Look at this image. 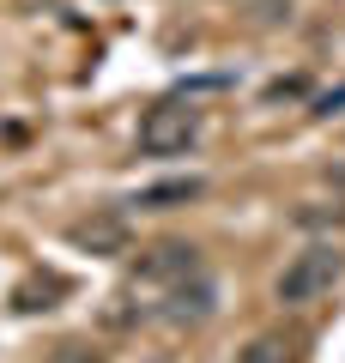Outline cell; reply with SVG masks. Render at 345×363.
Segmentation results:
<instances>
[{"instance_id": "30bf717a", "label": "cell", "mask_w": 345, "mask_h": 363, "mask_svg": "<svg viewBox=\"0 0 345 363\" xmlns=\"http://www.w3.org/2000/svg\"><path fill=\"white\" fill-rule=\"evenodd\" d=\"M230 79L224 73H206V79H188V85H182V97H200V91H224Z\"/></svg>"}, {"instance_id": "7a4b0ae2", "label": "cell", "mask_w": 345, "mask_h": 363, "mask_svg": "<svg viewBox=\"0 0 345 363\" xmlns=\"http://www.w3.org/2000/svg\"><path fill=\"white\" fill-rule=\"evenodd\" d=\"M339 285V248L333 242H309L303 255H291L285 260V272H279V303L285 309H309L315 297H327V291Z\"/></svg>"}, {"instance_id": "8fae6325", "label": "cell", "mask_w": 345, "mask_h": 363, "mask_svg": "<svg viewBox=\"0 0 345 363\" xmlns=\"http://www.w3.org/2000/svg\"><path fill=\"white\" fill-rule=\"evenodd\" d=\"M146 363H176V357H146Z\"/></svg>"}, {"instance_id": "5b68a950", "label": "cell", "mask_w": 345, "mask_h": 363, "mask_svg": "<svg viewBox=\"0 0 345 363\" xmlns=\"http://www.w3.org/2000/svg\"><path fill=\"white\" fill-rule=\"evenodd\" d=\"M67 242L85 248V255H128V218L121 212H91V218H79L73 230H67Z\"/></svg>"}, {"instance_id": "6da1fadb", "label": "cell", "mask_w": 345, "mask_h": 363, "mask_svg": "<svg viewBox=\"0 0 345 363\" xmlns=\"http://www.w3.org/2000/svg\"><path fill=\"white\" fill-rule=\"evenodd\" d=\"M194 140H200V109H194V97H182V91L140 116V152L146 157H182Z\"/></svg>"}, {"instance_id": "3957f363", "label": "cell", "mask_w": 345, "mask_h": 363, "mask_svg": "<svg viewBox=\"0 0 345 363\" xmlns=\"http://www.w3.org/2000/svg\"><path fill=\"white\" fill-rule=\"evenodd\" d=\"M200 267V248L194 242H158L152 255H140V272H133V297L146 303V315L158 321V303H164L170 285H182V279H194Z\"/></svg>"}, {"instance_id": "52a82bcc", "label": "cell", "mask_w": 345, "mask_h": 363, "mask_svg": "<svg viewBox=\"0 0 345 363\" xmlns=\"http://www.w3.org/2000/svg\"><path fill=\"white\" fill-rule=\"evenodd\" d=\"M285 357H291V345H285L279 333H261L248 351H236V363H285Z\"/></svg>"}, {"instance_id": "277c9868", "label": "cell", "mask_w": 345, "mask_h": 363, "mask_svg": "<svg viewBox=\"0 0 345 363\" xmlns=\"http://www.w3.org/2000/svg\"><path fill=\"white\" fill-rule=\"evenodd\" d=\"M212 315H218V285L206 279V272L170 285L164 303H158V321H170V327H200V321H212Z\"/></svg>"}, {"instance_id": "8992f818", "label": "cell", "mask_w": 345, "mask_h": 363, "mask_svg": "<svg viewBox=\"0 0 345 363\" xmlns=\"http://www.w3.org/2000/svg\"><path fill=\"white\" fill-rule=\"evenodd\" d=\"M200 194H206L200 176H176V182H152V188H140L133 206H140V212H176V206H188V200H200Z\"/></svg>"}, {"instance_id": "9c48e42d", "label": "cell", "mask_w": 345, "mask_h": 363, "mask_svg": "<svg viewBox=\"0 0 345 363\" xmlns=\"http://www.w3.org/2000/svg\"><path fill=\"white\" fill-rule=\"evenodd\" d=\"M315 116H321V121H333V116H345V85H333V91H321V97H315Z\"/></svg>"}, {"instance_id": "ba28073f", "label": "cell", "mask_w": 345, "mask_h": 363, "mask_svg": "<svg viewBox=\"0 0 345 363\" xmlns=\"http://www.w3.org/2000/svg\"><path fill=\"white\" fill-rule=\"evenodd\" d=\"M303 91H309V79H303V73H291V79H273V85H267V104H285V97H303Z\"/></svg>"}]
</instances>
